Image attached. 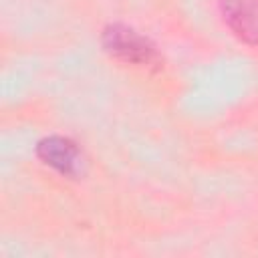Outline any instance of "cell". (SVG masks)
I'll return each mask as SVG.
<instances>
[{
	"label": "cell",
	"mask_w": 258,
	"mask_h": 258,
	"mask_svg": "<svg viewBox=\"0 0 258 258\" xmlns=\"http://www.w3.org/2000/svg\"><path fill=\"white\" fill-rule=\"evenodd\" d=\"M101 42L103 48L121 62L137 64V67H159L161 62L155 44L127 24L115 22L105 26L101 34Z\"/></svg>",
	"instance_id": "obj_1"
},
{
	"label": "cell",
	"mask_w": 258,
	"mask_h": 258,
	"mask_svg": "<svg viewBox=\"0 0 258 258\" xmlns=\"http://www.w3.org/2000/svg\"><path fill=\"white\" fill-rule=\"evenodd\" d=\"M36 155L42 163L56 169L67 177H79L83 173V153L79 145L62 135H48L38 141Z\"/></svg>",
	"instance_id": "obj_2"
},
{
	"label": "cell",
	"mask_w": 258,
	"mask_h": 258,
	"mask_svg": "<svg viewBox=\"0 0 258 258\" xmlns=\"http://www.w3.org/2000/svg\"><path fill=\"white\" fill-rule=\"evenodd\" d=\"M224 22L246 44H258V0H218Z\"/></svg>",
	"instance_id": "obj_3"
}]
</instances>
